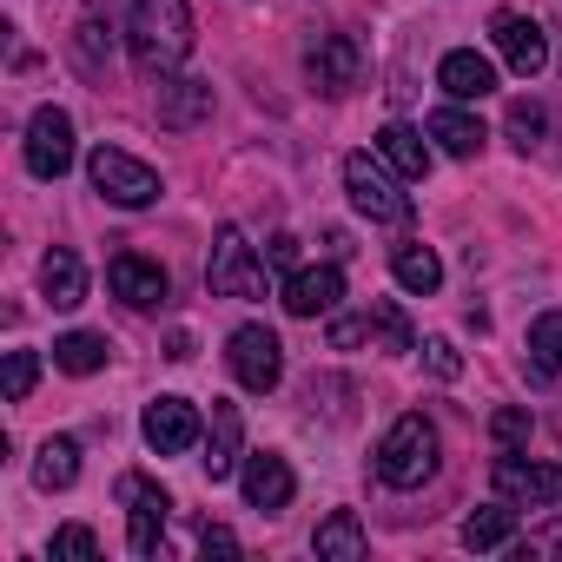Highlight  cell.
I'll return each mask as SVG.
<instances>
[{
	"label": "cell",
	"mask_w": 562,
	"mask_h": 562,
	"mask_svg": "<svg viewBox=\"0 0 562 562\" xmlns=\"http://www.w3.org/2000/svg\"><path fill=\"white\" fill-rule=\"evenodd\" d=\"M542 133H549V113L536 100H509V139L529 153V146H542Z\"/></svg>",
	"instance_id": "4dcf8cb0"
},
{
	"label": "cell",
	"mask_w": 562,
	"mask_h": 562,
	"mask_svg": "<svg viewBox=\"0 0 562 562\" xmlns=\"http://www.w3.org/2000/svg\"><path fill=\"white\" fill-rule=\"evenodd\" d=\"M199 542H205V555H212V549H218V555H238V536H232V529H218V522H205V536H199Z\"/></svg>",
	"instance_id": "74e56055"
},
{
	"label": "cell",
	"mask_w": 562,
	"mask_h": 562,
	"mask_svg": "<svg viewBox=\"0 0 562 562\" xmlns=\"http://www.w3.org/2000/svg\"><path fill=\"white\" fill-rule=\"evenodd\" d=\"M41 384V358L34 351H8V371H0V391H8V404H27Z\"/></svg>",
	"instance_id": "f546056e"
},
{
	"label": "cell",
	"mask_w": 562,
	"mask_h": 562,
	"mask_svg": "<svg viewBox=\"0 0 562 562\" xmlns=\"http://www.w3.org/2000/svg\"><path fill=\"white\" fill-rule=\"evenodd\" d=\"M199 411L186 404V397H153L146 404V443L159 450V457H179V450H192L199 443Z\"/></svg>",
	"instance_id": "4fadbf2b"
},
{
	"label": "cell",
	"mask_w": 562,
	"mask_h": 562,
	"mask_svg": "<svg viewBox=\"0 0 562 562\" xmlns=\"http://www.w3.org/2000/svg\"><path fill=\"white\" fill-rule=\"evenodd\" d=\"M391 271H397V285L417 292V299H430V292L443 285V265H437L430 245H397V251H391Z\"/></svg>",
	"instance_id": "603a6c76"
},
{
	"label": "cell",
	"mask_w": 562,
	"mask_h": 562,
	"mask_svg": "<svg viewBox=\"0 0 562 562\" xmlns=\"http://www.w3.org/2000/svg\"><path fill=\"white\" fill-rule=\"evenodd\" d=\"M106 285H113V299H126L133 312H153V305H166V265H153V258H139V251H113Z\"/></svg>",
	"instance_id": "7c38bea8"
},
{
	"label": "cell",
	"mask_w": 562,
	"mask_h": 562,
	"mask_svg": "<svg viewBox=\"0 0 562 562\" xmlns=\"http://www.w3.org/2000/svg\"><path fill=\"white\" fill-rule=\"evenodd\" d=\"M80 476V443L74 437H47L41 443V463H34V483L41 490H67Z\"/></svg>",
	"instance_id": "cb8c5ba5"
},
{
	"label": "cell",
	"mask_w": 562,
	"mask_h": 562,
	"mask_svg": "<svg viewBox=\"0 0 562 562\" xmlns=\"http://www.w3.org/2000/svg\"><path fill=\"white\" fill-rule=\"evenodd\" d=\"M529 371L536 378H555L562 371V312H542L529 325Z\"/></svg>",
	"instance_id": "4316f807"
},
{
	"label": "cell",
	"mask_w": 562,
	"mask_h": 562,
	"mask_svg": "<svg viewBox=\"0 0 562 562\" xmlns=\"http://www.w3.org/2000/svg\"><path fill=\"white\" fill-rule=\"evenodd\" d=\"M424 364H430V378H443V384L463 378V351H457L450 338H430V345H424Z\"/></svg>",
	"instance_id": "d6a6232c"
},
{
	"label": "cell",
	"mask_w": 562,
	"mask_h": 562,
	"mask_svg": "<svg viewBox=\"0 0 562 562\" xmlns=\"http://www.w3.org/2000/svg\"><path fill=\"white\" fill-rule=\"evenodd\" d=\"M74 166V120L60 106H41L27 120V172L34 179H60Z\"/></svg>",
	"instance_id": "52a82bcc"
},
{
	"label": "cell",
	"mask_w": 562,
	"mask_h": 562,
	"mask_svg": "<svg viewBox=\"0 0 562 562\" xmlns=\"http://www.w3.org/2000/svg\"><path fill=\"white\" fill-rule=\"evenodd\" d=\"M265 258H271V265H285V271H292V265H299V238H292V232H278V238L265 245Z\"/></svg>",
	"instance_id": "8d00e7d4"
},
{
	"label": "cell",
	"mask_w": 562,
	"mask_h": 562,
	"mask_svg": "<svg viewBox=\"0 0 562 562\" xmlns=\"http://www.w3.org/2000/svg\"><path fill=\"white\" fill-rule=\"evenodd\" d=\"M87 172H93L100 199H113V205H126V212H139V205H153V199H159V172H153V166H139V159H133V153H120V146H93Z\"/></svg>",
	"instance_id": "5b68a950"
},
{
	"label": "cell",
	"mask_w": 562,
	"mask_h": 562,
	"mask_svg": "<svg viewBox=\"0 0 562 562\" xmlns=\"http://www.w3.org/2000/svg\"><path fill=\"white\" fill-rule=\"evenodd\" d=\"M54 555H100V536L87 522H67V529H54Z\"/></svg>",
	"instance_id": "836d02e7"
},
{
	"label": "cell",
	"mask_w": 562,
	"mask_h": 562,
	"mask_svg": "<svg viewBox=\"0 0 562 562\" xmlns=\"http://www.w3.org/2000/svg\"><path fill=\"white\" fill-rule=\"evenodd\" d=\"M437 87H443L450 100H490V93H496V67H490L476 47H457V54L437 60Z\"/></svg>",
	"instance_id": "2e32d148"
},
{
	"label": "cell",
	"mask_w": 562,
	"mask_h": 562,
	"mask_svg": "<svg viewBox=\"0 0 562 562\" xmlns=\"http://www.w3.org/2000/svg\"><path fill=\"white\" fill-rule=\"evenodd\" d=\"M345 192H351V205H358L364 218H378V225H411V212H417L411 192H404L371 153H351V159H345Z\"/></svg>",
	"instance_id": "3957f363"
},
{
	"label": "cell",
	"mask_w": 562,
	"mask_h": 562,
	"mask_svg": "<svg viewBox=\"0 0 562 562\" xmlns=\"http://www.w3.org/2000/svg\"><path fill=\"white\" fill-rule=\"evenodd\" d=\"M522 555H562V522H549V529H529V542H516Z\"/></svg>",
	"instance_id": "d590c367"
},
{
	"label": "cell",
	"mask_w": 562,
	"mask_h": 562,
	"mask_svg": "<svg viewBox=\"0 0 562 562\" xmlns=\"http://www.w3.org/2000/svg\"><path fill=\"white\" fill-rule=\"evenodd\" d=\"M74 47H80V67H100V60L113 54V21H106L100 0H93V14L80 21V41H74Z\"/></svg>",
	"instance_id": "f1b7e54d"
},
{
	"label": "cell",
	"mask_w": 562,
	"mask_h": 562,
	"mask_svg": "<svg viewBox=\"0 0 562 562\" xmlns=\"http://www.w3.org/2000/svg\"><path fill=\"white\" fill-rule=\"evenodd\" d=\"M126 47H133V67H139L146 80L172 74V67L192 54V8H186V0H133Z\"/></svg>",
	"instance_id": "6da1fadb"
},
{
	"label": "cell",
	"mask_w": 562,
	"mask_h": 562,
	"mask_svg": "<svg viewBox=\"0 0 562 562\" xmlns=\"http://www.w3.org/2000/svg\"><path fill=\"white\" fill-rule=\"evenodd\" d=\"M225 364H232V378H238L251 397H265V391H278V378H285V345H278L265 325H238Z\"/></svg>",
	"instance_id": "8992f818"
},
{
	"label": "cell",
	"mask_w": 562,
	"mask_h": 562,
	"mask_svg": "<svg viewBox=\"0 0 562 562\" xmlns=\"http://www.w3.org/2000/svg\"><path fill=\"white\" fill-rule=\"evenodd\" d=\"M305 74H312L318 93H351L358 74H364V47L351 34H318L312 54H305Z\"/></svg>",
	"instance_id": "8fae6325"
},
{
	"label": "cell",
	"mask_w": 562,
	"mask_h": 562,
	"mask_svg": "<svg viewBox=\"0 0 562 562\" xmlns=\"http://www.w3.org/2000/svg\"><path fill=\"white\" fill-rule=\"evenodd\" d=\"M378 153L397 166V179H411V186L430 179V146H424V133H411L404 120H391V126L378 133Z\"/></svg>",
	"instance_id": "ffe728a7"
},
{
	"label": "cell",
	"mask_w": 562,
	"mask_h": 562,
	"mask_svg": "<svg viewBox=\"0 0 562 562\" xmlns=\"http://www.w3.org/2000/svg\"><path fill=\"white\" fill-rule=\"evenodd\" d=\"M199 120H212V80H172V87H159V126L186 133Z\"/></svg>",
	"instance_id": "ac0fdd59"
},
{
	"label": "cell",
	"mask_w": 562,
	"mask_h": 562,
	"mask_svg": "<svg viewBox=\"0 0 562 562\" xmlns=\"http://www.w3.org/2000/svg\"><path fill=\"white\" fill-rule=\"evenodd\" d=\"M371 338V318H331V345L338 351H351V345H364Z\"/></svg>",
	"instance_id": "e575fe53"
},
{
	"label": "cell",
	"mask_w": 562,
	"mask_h": 562,
	"mask_svg": "<svg viewBox=\"0 0 562 562\" xmlns=\"http://www.w3.org/2000/svg\"><path fill=\"white\" fill-rule=\"evenodd\" d=\"M238 470V411L232 404H212V424H205V476L225 483Z\"/></svg>",
	"instance_id": "44dd1931"
},
{
	"label": "cell",
	"mask_w": 562,
	"mask_h": 562,
	"mask_svg": "<svg viewBox=\"0 0 562 562\" xmlns=\"http://www.w3.org/2000/svg\"><path fill=\"white\" fill-rule=\"evenodd\" d=\"M120 503L133 509V555H159V542H166V516H172V496L159 490V483H146V476H120Z\"/></svg>",
	"instance_id": "ba28073f"
},
{
	"label": "cell",
	"mask_w": 562,
	"mask_h": 562,
	"mask_svg": "<svg viewBox=\"0 0 562 562\" xmlns=\"http://www.w3.org/2000/svg\"><path fill=\"white\" fill-rule=\"evenodd\" d=\"M430 139H437L450 159H476L490 133H483V120H470L463 106H437V113H430Z\"/></svg>",
	"instance_id": "d6986e66"
},
{
	"label": "cell",
	"mask_w": 562,
	"mask_h": 562,
	"mask_svg": "<svg viewBox=\"0 0 562 562\" xmlns=\"http://www.w3.org/2000/svg\"><path fill=\"white\" fill-rule=\"evenodd\" d=\"M338 299H345V271H338V265H305V271L285 278V312H292V318H318V312H331Z\"/></svg>",
	"instance_id": "5bb4252c"
},
{
	"label": "cell",
	"mask_w": 562,
	"mask_h": 562,
	"mask_svg": "<svg viewBox=\"0 0 562 562\" xmlns=\"http://www.w3.org/2000/svg\"><path fill=\"white\" fill-rule=\"evenodd\" d=\"M371 331H378V351H391V358H404V351H417V338H411V318L384 299V305H371Z\"/></svg>",
	"instance_id": "83f0119b"
},
{
	"label": "cell",
	"mask_w": 562,
	"mask_h": 562,
	"mask_svg": "<svg viewBox=\"0 0 562 562\" xmlns=\"http://www.w3.org/2000/svg\"><path fill=\"white\" fill-rule=\"evenodd\" d=\"M41 292L54 299V312H74V305H87V265H80L67 245H54V251L41 258Z\"/></svg>",
	"instance_id": "e0dca14e"
},
{
	"label": "cell",
	"mask_w": 562,
	"mask_h": 562,
	"mask_svg": "<svg viewBox=\"0 0 562 562\" xmlns=\"http://www.w3.org/2000/svg\"><path fill=\"white\" fill-rule=\"evenodd\" d=\"M205 285L218 299H265V265L251 258V245H245L238 225H218L212 258H205Z\"/></svg>",
	"instance_id": "277c9868"
},
{
	"label": "cell",
	"mask_w": 562,
	"mask_h": 562,
	"mask_svg": "<svg viewBox=\"0 0 562 562\" xmlns=\"http://www.w3.org/2000/svg\"><path fill=\"white\" fill-rule=\"evenodd\" d=\"M490 41H496V54L509 60V74H522V80H536V74L549 67V34H542L529 14H509V8H503V14L490 21Z\"/></svg>",
	"instance_id": "30bf717a"
},
{
	"label": "cell",
	"mask_w": 562,
	"mask_h": 562,
	"mask_svg": "<svg viewBox=\"0 0 562 562\" xmlns=\"http://www.w3.org/2000/svg\"><path fill=\"white\" fill-rule=\"evenodd\" d=\"M54 364L74 371V378H93V371L106 364V338H100V331H67V338L54 345Z\"/></svg>",
	"instance_id": "d4e9b609"
},
{
	"label": "cell",
	"mask_w": 562,
	"mask_h": 562,
	"mask_svg": "<svg viewBox=\"0 0 562 562\" xmlns=\"http://www.w3.org/2000/svg\"><path fill=\"white\" fill-rule=\"evenodd\" d=\"M378 476H384L391 490H417V483L437 476V424H430L424 411H404V417L384 430V443H378Z\"/></svg>",
	"instance_id": "7a4b0ae2"
},
{
	"label": "cell",
	"mask_w": 562,
	"mask_h": 562,
	"mask_svg": "<svg viewBox=\"0 0 562 562\" xmlns=\"http://www.w3.org/2000/svg\"><path fill=\"white\" fill-rule=\"evenodd\" d=\"M292 490H299V483H292V463H285V457H271V450L245 457V503H251V509H265V516L285 509Z\"/></svg>",
	"instance_id": "9a60e30c"
},
{
	"label": "cell",
	"mask_w": 562,
	"mask_h": 562,
	"mask_svg": "<svg viewBox=\"0 0 562 562\" xmlns=\"http://www.w3.org/2000/svg\"><path fill=\"white\" fill-rule=\"evenodd\" d=\"M318 555H338V562H358L364 549H371V536H364V522H358V509H331L325 522H318Z\"/></svg>",
	"instance_id": "7402d4cb"
},
{
	"label": "cell",
	"mask_w": 562,
	"mask_h": 562,
	"mask_svg": "<svg viewBox=\"0 0 562 562\" xmlns=\"http://www.w3.org/2000/svg\"><path fill=\"white\" fill-rule=\"evenodd\" d=\"M463 542H470V549H509V542H516V509H509V503L476 509V516L463 522Z\"/></svg>",
	"instance_id": "484cf974"
},
{
	"label": "cell",
	"mask_w": 562,
	"mask_h": 562,
	"mask_svg": "<svg viewBox=\"0 0 562 562\" xmlns=\"http://www.w3.org/2000/svg\"><path fill=\"white\" fill-rule=\"evenodd\" d=\"M490 483H496V496H503V503H529V509H542V503H562V463H522V457H496Z\"/></svg>",
	"instance_id": "9c48e42d"
},
{
	"label": "cell",
	"mask_w": 562,
	"mask_h": 562,
	"mask_svg": "<svg viewBox=\"0 0 562 562\" xmlns=\"http://www.w3.org/2000/svg\"><path fill=\"white\" fill-rule=\"evenodd\" d=\"M490 437H496L503 450H516V443L529 437V411H522V404H503V411L490 417Z\"/></svg>",
	"instance_id": "1f68e13d"
}]
</instances>
